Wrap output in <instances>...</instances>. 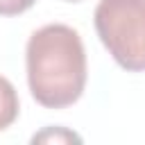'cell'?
Segmentation results:
<instances>
[{
  "label": "cell",
  "instance_id": "6da1fadb",
  "mask_svg": "<svg viewBox=\"0 0 145 145\" xmlns=\"http://www.w3.org/2000/svg\"><path fill=\"white\" fill-rule=\"evenodd\" d=\"M27 86L32 97L45 109L75 104L86 86V50L77 29L50 23L32 32L25 48Z\"/></svg>",
  "mask_w": 145,
  "mask_h": 145
},
{
  "label": "cell",
  "instance_id": "7a4b0ae2",
  "mask_svg": "<svg viewBox=\"0 0 145 145\" xmlns=\"http://www.w3.org/2000/svg\"><path fill=\"white\" fill-rule=\"evenodd\" d=\"M95 32L116 63L129 72L145 70V0H100Z\"/></svg>",
  "mask_w": 145,
  "mask_h": 145
},
{
  "label": "cell",
  "instance_id": "3957f363",
  "mask_svg": "<svg viewBox=\"0 0 145 145\" xmlns=\"http://www.w3.org/2000/svg\"><path fill=\"white\" fill-rule=\"evenodd\" d=\"M20 111V102H18V93L14 88V84L0 75V131L11 127L18 118Z\"/></svg>",
  "mask_w": 145,
  "mask_h": 145
},
{
  "label": "cell",
  "instance_id": "277c9868",
  "mask_svg": "<svg viewBox=\"0 0 145 145\" xmlns=\"http://www.w3.org/2000/svg\"><path fill=\"white\" fill-rule=\"evenodd\" d=\"M36 0H0V16H18L27 11Z\"/></svg>",
  "mask_w": 145,
  "mask_h": 145
},
{
  "label": "cell",
  "instance_id": "5b68a950",
  "mask_svg": "<svg viewBox=\"0 0 145 145\" xmlns=\"http://www.w3.org/2000/svg\"><path fill=\"white\" fill-rule=\"evenodd\" d=\"M48 138H50V140H59V138H63V140H77V143L82 140V138H79L77 134H72V131H63V129H59V134H57L54 129H45L43 134L34 136V143H36V140H48Z\"/></svg>",
  "mask_w": 145,
  "mask_h": 145
},
{
  "label": "cell",
  "instance_id": "8992f818",
  "mask_svg": "<svg viewBox=\"0 0 145 145\" xmlns=\"http://www.w3.org/2000/svg\"><path fill=\"white\" fill-rule=\"evenodd\" d=\"M68 2H79V0H68Z\"/></svg>",
  "mask_w": 145,
  "mask_h": 145
}]
</instances>
